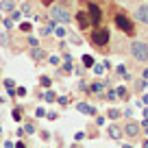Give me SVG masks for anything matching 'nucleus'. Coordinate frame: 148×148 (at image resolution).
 I'll list each match as a JSON object with an SVG mask.
<instances>
[{
  "label": "nucleus",
  "mask_w": 148,
  "mask_h": 148,
  "mask_svg": "<svg viewBox=\"0 0 148 148\" xmlns=\"http://www.w3.org/2000/svg\"><path fill=\"white\" fill-rule=\"evenodd\" d=\"M89 42H92L94 48H105V46H109V42H111L109 28H107V26H96L92 33H89Z\"/></svg>",
  "instance_id": "nucleus-1"
},
{
  "label": "nucleus",
  "mask_w": 148,
  "mask_h": 148,
  "mask_svg": "<svg viewBox=\"0 0 148 148\" xmlns=\"http://www.w3.org/2000/svg\"><path fill=\"white\" fill-rule=\"evenodd\" d=\"M48 15H50V20H55L57 24H63V26L72 22V13L63 5H50L48 7Z\"/></svg>",
  "instance_id": "nucleus-2"
},
{
  "label": "nucleus",
  "mask_w": 148,
  "mask_h": 148,
  "mask_svg": "<svg viewBox=\"0 0 148 148\" xmlns=\"http://www.w3.org/2000/svg\"><path fill=\"white\" fill-rule=\"evenodd\" d=\"M131 57H133L135 61H139V63H146L148 61V44L142 42V39H135V42H131Z\"/></svg>",
  "instance_id": "nucleus-3"
},
{
  "label": "nucleus",
  "mask_w": 148,
  "mask_h": 148,
  "mask_svg": "<svg viewBox=\"0 0 148 148\" xmlns=\"http://www.w3.org/2000/svg\"><path fill=\"white\" fill-rule=\"evenodd\" d=\"M113 24H116V28H120L124 35H135V24H133V20H131L126 13H122V11L113 15Z\"/></svg>",
  "instance_id": "nucleus-4"
},
{
  "label": "nucleus",
  "mask_w": 148,
  "mask_h": 148,
  "mask_svg": "<svg viewBox=\"0 0 148 148\" xmlns=\"http://www.w3.org/2000/svg\"><path fill=\"white\" fill-rule=\"evenodd\" d=\"M87 15H89V22H92L94 28L100 26V22H102V9L96 5V2H89V5H87Z\"/></svg>",
  "instance_id": "nucleus-5"
},
{
  "label": "nucleus",
  "mask_w": 148,
  "mask_h": 148,
  "mask_svg": "<svg viewBox=\"0 0 148 148\" xmlns=\"http://www.w3.org/2000/svg\"><path fill=\"white\" fill-rule=\"evenodd\" d=\"M28 57H31L35 63H42V61L48 59V50L42 48V46H33V48H28Z\"/></svg>",
  "instance_id": "nucleus-6"
},
{
  "label": "nucleus",
  "mask_w": 148,
  "mask_h": 148,
  "mask_svg": "<svg viewBox=\"0 0 148 148\" xmlns=\"http://www.w3.org/2000/svg\"><path fill=\"white\" fill-rule=\"evenodd\" d=\"M139 131H142V124H137L135 120H129L124 126H122V133H124L126 137H137Z\"/></svg>",
  "instance_id": "nucleus-7"
},
{
  "label": "nucleus",
  "mask_w": 148,
  "mask_h": 148,
  "mask_svg": "<svg viewBox=\"0 0 148 148\" xmlns=\"http://www.w3.org/2000/svg\"><path fill=\"white\" fill-rule=\"evenodd\" d=\"M74 22H76V26H79V31H87V28L92 26V22H89V15H87V11H79V13L74 15Z\"/></svg>",
  "instance_id": "nucleus-8"
},
{
  "label": "nucleus",
  "mask_w": 148,
  "mask_h": 148,
  "mask_svg": "<svg viewBox=\"0 0 148 148\" xmlns=\"http://www.w3.org/2000/svg\"><path fill=\"white\" fill-rule=\"evenodd\" d=\"M135 20H137L139 24H144V26H148V5H137L133 11Z\"/></svg>",
  "instance_id": "nucleus-9"
},
{
  "label": "nucleus",
  "mask_w": 148,
  "mask_h": 148,
  "mask_svg": "<svg viewBox=\"0 0 148 148\" xmlns=\"http://www.w3.org/2000/svg\"><path fill=\"white\" fill-rule=\"evenodd\" d=\"M55 26H57V22H55V20H48V24H44V26L39 28V35H42V37H48V35H52Z\"/></svg>",
  "instance_id": "nucleus-10"
},
{
  "label": "nucleus",
  "mask_w": 148,
  "mask_h": 148,
  "mask_svg": "<svg viewBox=\"0 0 148 148\" xmlns=\"http://www.w3.org/2000/svg\"><path fill=\"white\" fill-rule=\"evenodd\" d=\"M107 133H109L111 139H120L122 135H124V133H122V126H120V124H111L109 129H107Z\"/></svg>",
  "instance_id": "nucleus-11"
},
{
  "label": "nucleus",
  "mask_w": 148,
  "mask_h": 148,
  "mask_svg": "<svg viewBox=\"0 0 148 148\" xmlns=\"http://www.w3.org/2000/svg\"><path fill=\"white\" fill-rule=\"evenodd\" d=\"M76 109H79L81 113H85V116H96V107L87 105V102H79V105H76Z\"/></svg>",
  "instance_id": "nucleus-12"
},
{
  "label": "nucleus",
  "mask_w": 148,
  "mask_h": 148,
  "mask_svg": "<svg viewBox=\"0 0 148 148\" xmlns=\"http://www.w3.org/2000/svg\"><path fill=\"white\" fill-rule=\"evenodd\" d=\"M0 11L7 13V15H9L11 11H15V0H2V2H0Z\"/></svg>",
  "instance_id": "nucleus-13"
},
{
  "label": "nucleus",
  "mask_w": 148,
  "mask_h": 148,
  "mask_svg": "<svg viewBox=\"0 0 148 148\" xmlns=\"http://www.w3.org/2000/svg\"><path fill=\"white\" fill-rule=\"evenodd\" d=\"M5 89H7V94L13 98L15 96V81L13 79H5Z\"/></svg>",
  "instance_id": "nucleus-14"
},
{
  "label": "nucleus",
  "mask_w": 148,
  "mask_h": 148,
  "mask_svg": "<svg viewBox=\"0 0 148 148\" xmlns=\"http://www.w3.org/2000/svg\"><path fill=\"white\" fill-rule=\"evenodd\" d=\"M102 89H105V85H102V83H92V85L87 87V92H89V94H96V96H100Z\"/></svg>",
  "instance_id": "nucleus-15"
},
{
  "label": "nucleus",
  "mask_w": 148,
  "mask_h": 148,
  "mask_svg": "<svg viewBox=\"0 0 148 148\" xmlns=\"http://www.w3.org/2000/svg\"><path fill=\"white\" fill-rule=\"evenodd\" d=\"M22 131H24V133H28V135H35V133H37V129H35V122H33V120H28L26 124L22 126Z\"/></svg>",
  "instance_id": "nucleus-16"
},
{
  "label": "nucleus",
  "mask_w": 148,
  "mask_h": 148,
  "mask_svg": "<svg viewBox=\"0 0 148 148\" xmlns=\"http://www.w3.org/2000/svg\"><path fill=\"white\" fill-rule=\"evenodd\" d=\"M11 118H13L15 122H22V107H13V111H11Z\"/></svg>",
  "instance_id": "nucleus-17"
},
{
  "label": "nucleus",
  "mask_w": 148,
  "mask_h": 148,
  "mask_svg": "<svg viewBox=\"0 0 148 148\" xmlns=\"http://www.w3.org/2000/svg\"><path fill=\"white\" fill-rule=\"evenodd\" d=\"M39 85H42V87H50V85H52V79H50V76H46V74H44V76H39Z\"/></svg>",
  "instance_id": "nucleus-18"
},
{
  "label": "nucleus",
  "mask_w": 148,
  "mask_h": 148,
  "mask_svg": "<svg viewBox=\"0 0 148 148\" xmlns=\"http://www.w3.org/2000/svg\"><path fill=\"white\" fill-rule=\"evenodd\" d=\"M31 31H33V24L31 22H22V24H20V33H24V35L28 33V35H31Z\"/></svg>",
  "instance_id": "nucleus-19"
},
{
  "label": "nucleus",
  "mask_w": 148,
  "mask_h": 148,
  "mask_svg": "<svg viewBox=\"0 0 148 148\" xmlns=\"http://www.w3.org/2000/svg\"><path fill=\"white\" fill-rule=\"evenodd\" d=\"M44 100H46V102H55V100H57V94L52 92V89H46V94H44Z\"/></svg>",
  "instance_id": "nucleus-20"
},
{
  "label": "nucleus",
  "mask_w": 148,
  "mask_h": 148,
  "mask_svg": "<svg viewBox=\"0 0 148 148\" xmlns=\"http://www.w3.org/2000/svg\"><path fill=\"white\" fill-rule=\"evenodd\" d=\"M83 65L85 68H92L94 65V57L92 55H83Z\"/></svg>",
  "instance_id": "nucleus-21"
},
{
  "label": "nucleus",
  "mask_w": 148,
  "mask_h": 148,
  "mask_svg": "<svg viewBox=\"0 0 148 148\" xmlns=\"http://www.w3.org/2000/svg\"><path fill=\"white\" fill-rule=\"evenodd\" d=\"M48 63H50V65H59V63H61V57H57V55H48Z\"/></svg>",
  "instance_id": "nucleus-22"
},
{
  "label": "nucleus",
  "mask_w": 148,
  "mask_h": 148,
  "mask_svg": "<svg viewBox=\"0 0 148 148\" xmlns=\"http://www.w3.org/2000/svg\"><path fill=\"white\" fill-rule=\"evenodd\" d=\"M22 13H24V15H31V13H33L31 2H24V5H22Z\"/></svg>",
  "instance_id": "nucleus-23"
},
{
  "label": "nucleus",
  "mask_w": 148,
  "mask_h": 148,
  "mask_svg": "<svg viewBox=\"0 0 148 148\" xmlns=\"http://www.w3.org/2000/svg\"><path fill=\"white\" fill-rule=\"evenodd\" d=\"M107 116H109L111 120H118V118H120V111H118V109H109V111H107Z\"/></svg>",
  "instance_id": "nucleus-24"
},
{
  "label": "nucleus",
  "mask_w": 148,
  "mask_h": 148,
  "mask_svg": "<svg viewBox=\"0 0 148 148\" xmlns=\"http://www.w3.org/2000/svg\"><path fill=\"white\" fill-rule=\"evenodd\" d=\"M52 33H55L57 37H65V28H63V26H59V24L55 26V31H52Z\"/></svg>",
  "instance_id": "nucleus-25"
},
{
  "label": "nucleus",
  "mask_w": 148,
  "mask_h": 148,
  "mask_svg": "<svg viewBox=\"0 0 148 148\" xmlns=\"http://www.w3.org/2000/svg\"><path fill=\"white\" fill-rule=\"evenodd\" d=\"M116 96H118V98H126V96H129L126 87H118V89H116Z\"/></svg>",
  "instance_id": "nucleus-26"
},
{
  "label": "nucleus",
  "mask_w": 148,
  "mask_h": 148,
  "mask_svg": "<svg viewBox=\"0 0 148 148\" xmlns=\"http://www.w3.org/2000/svg\"><path fill=\"white\" fill-rule=\"evenodd\" d=\"M28 94V89L26 87H15V96H20V98H24Z\"/></svg>",
  "instance_id": "nucleus-27"
},
{
  "label": "nucleus",
  "mask_w": 148,
  "mask_h": 148,
  "mask_svg": "<svg viewBox=\"0 0 148 148\" xmlns=\"http://www.w3.org/2000/svg\"><path fill=\"white\" fill-rule=\"evenodd\" d=\"M26 42H28V46H39V39H37V37H33V35H28V39H26Z\"/></svg>",
  "instance_id": "nucleus-28"
},
{
  "label": "nucleus",
  "mask_w": 148,
  "mask_h": 148,
  "mask_svg": "<svg viewBox=\"0 0 148 148\" xmlns=\"http://www.w3.org/2000/svg\"><path fill=\"white\" fill-rule=\"evenodd\" d=\"M2 24H5L7 31H11V28H13V20H11V18H5V20H2Z\"/></svg>",
  "instance_id": "nucleus-29"
},
{
  "label": "nucleus",
  "mask_w": 148,
  "mask_h": 148,
  "mask_svg": "<svg viewBox=\"0 0 148 148\" xmlns=\"http://www.w3.org/2000/svg\"><path fill=\"white\" fill-rule=\"evenodd\" d=\"M35 116L37 118H44V116H46V109H44V107H37V109H35Z\"/></svg>",
  "instance_id": "nucleus-30"
},
{
  "label": "nucleus",
  "mask_w": 148,
  "mask_h": 148,
  "mask_svg": "<svg viewBox=\"0 0 148 148\" xmlns=\"http://www.w3.org/2000/svg\"><path fill=\"white\" fill-rule=\"evenodd\" d=\"M13 148H28V142H24V139H20V142H15Z\"/></svg>",
  "instance_id": "nucleus-31"
},
{
  "label": "nucleus",
  "mask_w": 148,
  "mask_h": 148,
  "mask_svg": "<svg viewBox=\"0 0 148 148\" xmlns=\"http://www.w3.org/2000/svg\"><path fill=\"white\" fill-rule=\"evenodd\" d=\"M57 102H59L61 107H65V105H68L70 100H68V98H65V96H59V98H57Z\"/></svg>",
  "instance_id": "nucleus-32"
},
{
  "label": "nucleus",
  "mask_w": 148,
  "mask_h": 148,
  "mask_svg": "<svg viewBox=\"0 0 148 148\" xmlns=\"http://www.w3.org/2000/svg\"><path fill=\"white\" fill-rule=\"evenodd\" d=\"M116 89H109V94H107V100H116Z\"/></svg>",
  "instance_id": "nucleus-33"
},
{
  "label": "nucleus",
  "mask_w": 148,
  "mask_h": 148,
  "mask_svg": "<svg viewBox=\"0 0 148 148\" xmlns=\"http://www.w3.org/2000/svg\"><path fill=\"white\" fill-rule=\"evenodd\" d=\"M15 142H11V139H7V142H2V148H13Z\"/></svg>",
  "instance_id": "nucleus-34"
},
{
  "label": "nucleus",
  "mask_w": 148,
  "mask_h": 148,
  "mask_svg": "<svg viewBox=\"0 0 148 148\" xmlns=\"http://www.w3.org/2000/svg\"><path fill=\"white\" fill-rule=\"evenodd\" d=\"M92 68H94V72H96V74H98V76H100V74H102V65H96V63H94V65H92Z\"/></svg>",
  "instance_id": "nucleus-35"
},
{
  "label": "nucleus",
  "mask_w": 148,
  "mask_h": 148,
  "mask_svg": "<svg viewBox=\"0 0 148 148\" xmlns=\"http://www.w3.org/2000/svg\"><path fill=\"white\" fill-rule=\"evenodd\" d=\"M46 118H48V120H57V118H59V116H57L55 111H50V113H46Z\"/></svg>",
  "instance_id": "nucleus-36"
},
{
  "label": "nucleus",
  "mask_w": 148,
  "mask_h": 148,
  "mask_svg": "<svg viewBox=\"0 0 148 148\" xmlns=\"http://www.w3.org/2000/svg\"><path fill=\"white\" fill-rule=\"evenodd\" d=\"M74 139H76V142H81V139H85V133H83V131H81V133H76V135H74Z\"/></svg>",
  "instance_id": "nucleus-37"
},
{
  "label": "nucleus",
  "mask_w": 148,
  "mask_h": 148,
  "mask_svg": "<svg viewBox=\"0 0 148 148\" xmlns=\"http://www.w3.org/2000/svg\"><path fill=\"white\" fill-rule=\"evenodd\" d=\"M39 135H42V139H50V133H48V131H39Z\"/></svg>",
  "instance_id": "nucleus-38"
},
{
  "label": "nucleus",
  "mask_w": 148,
  "mask_h": 148,
  "mask_svg": "<svg viewBox=\"0 0 148 148\" xmlns=\"http://www.w3.org/2000/svg\"><path fill=\"white\" fill-rule=\"evenodd\" d=\"M42 5L44 7H50V5H55V0H42Z\"/></svg>",
  "instance_id": "nucleus-39"
},
{
  "label": "nucleus",
  "mask_w": 148,
  "mask_h": 148,
  "mask_svg": "<svg viewBox=\"0 0 148 148\" xmlns=\"http://www.w3.org/2000/svg\"><path fill=\"white\" fill-rule=\"evenodd\" d=\"M0 44H2V46H7V35H0Z\"/></svg>",
  "instance_id": "nucleus-40"
},
{
  "label": "nucleus",
  "mask_w": 148,
  "mask_h": 148,
  "mask_svg": "<svg viewBox=\"0 0 148 148\" xmlns=\"http://www.w3.org/2000/svg\"><path fill=\"white\" fill-rule=\"evenodd\" d=\"M144 148H148V142H144Z\"/></svg>",
  "instance_id": "nucleus-41"
},
{
  "label": "nucleus",
  "mask_w": 148,
  "mask_h": 148,
  "mask_svg": "<svg viewBox=\"0 0 148 148\" xmlns=\"http://www.w3.org/2000/svg\"><path fill=\"white\" fill-rule=\"evenodd\" d=\"M122 148H133V146H129V144H126V146H122Z\"/></svg>",
  "instance_id": "nucleus-42"
},
{
  "label": "nucleus",
  "mask_w": 148,
  "mask_h": 148,
  "mask_svg": "<svg viewBox=\"0 0 148 148\" xmlns=\"http://www.w3.org/2000/svg\"><path fill=\"white\" fill-rule=\"evenodd\" d=\"M0 133H2V126H0Z\"/></svg>",
  "instance_id": "nucleus-43"
},
{
  "label": "nucleus",
  "mask_w": 148,
  "mask_h": 148,
  "mask_svg": "<svg viewBox=\"0 0 148 148\" xmlns=\"http://www.w3.org/2000/svg\"><path fill=\"white\" fill-rule=\"evenodd\" d=\"M92 2H94V0H92Z\"/></svg>",
  "instance_id": "nucleus-44"
}]
</instances>
